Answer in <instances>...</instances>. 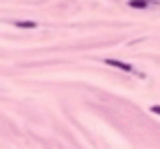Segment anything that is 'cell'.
Instances as JSON below:
<instances>
[{"mask_svg": "<svg viewBox=\"0 0 160 149\" xmlns=\"http://www.w3.org/2000/svg\"><path fill=\"white\" fill-rule=\"evenodd\" d=\"M158 5L160 2H156V0H127V7H132V9H151Z\"/></svg>", "mask_w": 160, "mask_h": 149, "instance_id": "cell-1", "label": "cell"}, {"mask_svg": "<svg viewBox=\"0 0 160 149\" xmlns=\"http://www.w3.org/2000/svg\"><path fill=\"white\" fill-rule=\"evenodd\" d=\"M105 64H108V66H112V68L125 70V72H132V70H134V68H132L129 64H125V62H118V59H105Z\"/></svg>", "mask_w": 160, "mask_h": 149, "instance_id": "cell-2", "label": "cell"}, {"mask_svg": "<svg viewBox=\"0 0 160 149\" xmlns=\"http://www.w3.org/2000/svg\"><path fill=\"white\" fill-rule=\"evenodd\" d=\"M13 27H18V29H35L38 24L35 22H29V20H18V22H13Z\"/></svg>", "mask_w": 160, "mask_h": 149, "instance_id": "cell-3", "label": "cell"}, {"mask_svg": "<svg viewBox=\"0 0 160 149\" xmlns=\"http://www.w3.org/2000/svg\"><path fill=\"white\" fill-rule=\"evenodd\" d=\"M151 112H153V114H158V116H160V105H151Z\"/></svg>", "mask_w": 160, "mask_h": 149, "instance_id": "cell-4", "label": "cell"}]
</instances>
